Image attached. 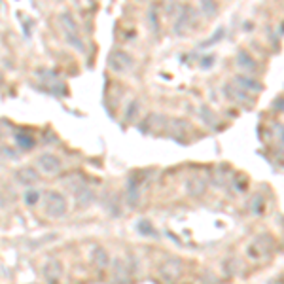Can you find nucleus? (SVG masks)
I'll use <instances>...</instances> for the list:
<instances>
[{
    "label": "nucleus",
    "mask_w": 284,
    "mask_h": 284,
    "mask_svg": "<svg viewBox=\"0 0 284 284\" xmlns=\"http://www.w3.org/2000/svg\"><path fill=\"white\" fill-rule=\"evenodd\" d=\"M212 61H214V57H207V59H203V63H201V66H203V68H208Z\"/></svg>",
    "instance_id": "nucleus-18"
},
{
    "label": "nucleus",
    "mask_w": 284,
    "mask_h": 284,
    "mask_svg": "<svg viewBox=\"0 0 284 284\" xmlns=\"http://www.w3.org/2000/svg\"><path fill=\"white\" fill-rule=\"evenodd\" d=\"M93 264H95V267H97L99 271H103V269H106V267H108L110 260H108V254H106V250H104V248H95Z\"/></svg>",
    "instance_id": "nucleus-6"
},
{
    "label": "nucleus",
    "mask_w": 284,
    "mask_h": 284,
    "mask_svg": "<svg viewBox=\"0 0 284 284\" xmlns=\"http://www.w3.org/2000/svg\"><path fill=\"white\" fill-rule=\"evenodd\" d=\"M135 65V61H133V57L127 53V51H122V49H116L112 51L110 55H108V66L112 68L114 72H129Z\"/></svg>",
    "instance_id": "nucleus-1"
},
{
    "label": "nucleus",
    "mask_w": 284,
    "mask_h": 284,
    "mask_svg": "<svg viewBox=\"0 0 284 284\" xmlns=\"http://www.w3.org/2000/svg\"><path fill=\"white\" fill-rule=\"evenodd\" d=\"M44 279H46L49 284H59V279H61V273H63V267H61V264L59 262H55V260H51V262H47L46 265H44Z\"/></svg>",
    "instance_id": "nucleus-4"
},
{
    "label": "nucleus",
    "mask_w": 284,
    "mask_h": 284,
    "mask_svg": "<svg viewBox=\"0 0 284 284\" xmlns=\"http://www.w3.org/2000/svg\"><path fill=\"white\" fill-rule=\"evenodd\" d=\"M46 212L51 218H61L66 212V199L59 191H49L46 197Z\"/></svg>",
    "instance_id": "nucleus-2"
},
{
    "label": "nucleus",
    "mask_w": 284,
    "mask_h": 284,
    "mask_svg": "<svg viewBox=\"0 0 284 284\" xmlns=\"http://www.w3.org/2000/svg\"><path fill=\"white\" fill-rule=\"evenodd\" d=\"M15 141H17V146L19 148H23V150H30V148H34V137L32 135H28V133H19L17 137H15Z\"/></svg>",
    "instance_id": "nucleus-9"
},
{
    "label": "nucleus",
    "mask_w": 284,
    "mask_h": 284,
    "mask_svg": "<svg viewBox=\"0 0 284 284\" xmlns=\"http://www.w3.org/2000/svg\"><path fill=\"white\" fill-rule=\"evenodd\" d=\"M199 4H201V11L208 17L216 13V0H199Z\"/></svg>",
    "instance_id": "nucleus-13"
},
{
    "label": "nucleus",
    "mask_w": 284,
    "mask_h": 284,
    "mask_svg": "<svg viewBox=\"0 0 284 284\" xmlns=\"http://www.w3.org/2000/svg\"><path fill=\"white\" fill-rule=\"evenodd\" d=\"M0 85H2V74H0Z\"/></svg>",
    "instance_id": "nucleus-19"
},
{
    "label": "nucleus",
    "mask_w": 284,
    "mask_h": 284,
    "mask_svg": "<svg viewBox=\"0 0 284 284\" xmlns=\"http://www.w3.org/2000/svg\"><path fill=\"white\" fill-rule=\"evenodd\" d=\"M174 264H176V262H167V264L161 265V271H169V273L161 275L165 281H174V279L180 275V271H182V265H176V269H172V267H174Z\"/></svg>",
    "instance_id": "nucleus-7"
},
{
    "label": "nucleus",
    "mask_w": 284,
    "mask_h": 284,
    "mask_svg": "<svg viewBox=\"0 0 284 284\" xmlns=\"http://www.w3.org/2000/svg\"><path fill=\"white\" fill-rule=\"evenodd\" d=\"M226 93L227 95L233 93V101H239V103H246V97H248V93H245V91H235V87L231 89L229 85H226Z\"/></svg>",
    "instance_id": "nucleus-14"
},
{
    "label": "nucleus",
    "mask_w": 284,
    "mask_h": 284,
    "mask_svg": "<svg viewBox=\"0 0 284 284\" xmlns=\"http://www.w3.org/2000/svg\"><path fill=\"white\" fill-rule=\"evenodd\" d=\"M23 201L27 203L28 207H34L38 201H40V191L34 188H28L27 191H25V197H23Z\"/></svg>",
    "instance_id": "nucleus-12"
},
{
    "label": "nucleus",
    "mask_w": 284,
    "mask_h": 284,
    "mask_svg": "<svg viewBox=\"0 0 284 284\" xmlns=\"http://www.w3.org/2000/svg\"><path fill=\"white\" fill-rule=\"evenodd\" d=\"M137 110H139V103H137V101H133V103L129 104V108H127V116H125V120H127V122H131L133 118L137 116Z\"/></svg>",
    "instance_id": "nucleus-16"
},
{
    "label": "nucleus",
    "mask_w": 284,
    "mask_h": 284,
    "mask_svg": "<svg viewBox=\"0 0 284 284\" xmlns=\"http://www.w3.org/2000/svg\"><path fill=\"white\" fill-rule=\"evenodd\" d=\"M40 178V174L36 172L34 167H25L15 172V180H17L21 186H34Z\"/></svg>",
    "instance_id": "nucleus-5"
},
{
    "label": "nucleus",
    "mask_w": 284,
    "mask_h": 284,
    "mask_svg": "<svg viewBox=\"0 0 284 284\" xmlns=\"http://www.w3.org/2000/svg\"><path fill=\"white\" fill-rule=\"evenodd\" d=\"M38 167L46 174H57L61 170V159L53 153H44L38 157Z\"/></svg>",
    "instance_id": "nucleus-3"
},
{
    "label": "nucleus",
    "mask_w": 284,
    "mask_h": 284,
    "mask_svg": "<svg viewBox=\"0 0 284 284\" xmlns=\"http://www.w3.org/2000/svg\"><path fill=\"white\" fill-rule=\"evenodd\" d=\"M139 231H141L142 235H153V227L148 220H142L141 224H139Z\"/></svg>",
    "instance_id": "nucleus-15"
},
{
    "label": "nucleus",
    "mask_w": 284,
    "mask_h": 284,
    "mask_svg": "<svg viewBox=\"0 0 284 284\" xmlns=\"http://www.w3.org/2000/svg\"><path fill=\"white\" fill-rule=\"evenodd\" d=\"M188 186H195V188L189 189V193L191 195H201L203 191H205V182L199 178V176H193V178L188 180Z\"/></svg>",
    "instance_id": "nucleus-10"
},
{
    "label": "nucleus",
    "mask_w": 284,
    "mask_h": 284,
    "mask_svg": "<svg viewBox=\"0 0 284 284\" xmlns=\"http://www.w3.org/2000/svg\"><path fill=\"white\" fill-rule=\"evenodd\" d=\"M237 82H239V85H241L243 89H252V91H260V89H262V85L258 84V82L250 80V78H246V76H239V78H237Z\"/></svg>",
    "instance_id": "nucleus-11"
},
{
    "label": "nucleus",
    "mask_w": 284,
    "mask_h": 284,
    "mask_svg": "<svg viewBox=\"0 0 284 284\" xmlns=\"http://www.w3.org/2000/svg\"><path fill=\"white\" fill-rule=\"evenodd\" d=\"M237 63H239L241 68H245V70H248V72H254L256 70V61L248 55L246 51H241V53L237 55Z\"/></svg>",
    "instance_id": "nucleus-8"
},
{
    "label": "nucleus",
    "mask_w": 284,
    "mask_h": 284,
    "mask_svg": "<svg viewBox=\"0 0 284 284\" xmlns=\"http://www.w3.org/2000/svg\"><path fill=\"white\" fill-rule=\"evenodd\" d=\"M254 203H256L254 212L256 214H262V212H264V199L258 195V197H254Z\"/></svg>",
    "instance_id": "nucleus-17"
}]
</instances>
